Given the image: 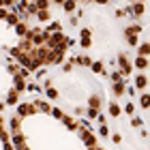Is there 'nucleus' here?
I'll list each match as a JSON object with an SVG mask.
<instances>
[{
  "label": "nucleus",
  "mask_w": 150,
  "mask_h": 150,
  "mask_svg": "<svg viewBox=\"0 0 150 150\" xmlns=\"http://www.w3.org/2000/svg\"><path fill=\"white\" fill-rule=\"evenodd\" d=\"M133 69H135V67H133L131 60H129V56H127L125 52H120V54H118V71L125 75V79L133 75Z\"/></svg>",
  "instance_id": "nucleus-1"
},
{
  "label": "nucleus",
  "mask_w": 150,
  "mask_h": 150,
  "mask_svg": "<svg viewBox=\"0 0 150 150\" xmlns=\"http://www.w3.org/2000/svg\"><path fill=\"white\" fill-rule=\"evenodd\" d=\"M39 110H37V105L35 103H19L17 105V110H15V114L19 116V118H28V116H35Z\"/></svg>",
  "instance_id": "nucleus-2"
},
{
  "label": "nucleus",
  "mask_w": 150,
  "mask_h": 150,
  "mask_svg": "<svg viewBox=\"0 0 150 150\" xmlns=\"http://www.w3.org/2000/svg\"><path fill=\"white\" fill-rule=\"evenodd\" d=\"M79 47L81 50H90L92 47V30L90 28H81L79 30Z\"/></svg>",
  "instance_id": "nucleus-3"
},
{
  "label": "nucleus",
  "mask_w": 150,
  "mask_h": 150,
  "mask_svg": "<svg viewBox=\"0 0 150 150\" xmlns=\"http://www.w3.org/2000/svg\"><path fill=\"white\" fill-rule=\"evenodd\" d=\"M125 11L129 13V15L142 17V15H144V13H146V4H144V2H131V4H129V6H127Z\"/></svg>",
  "instance_id": "nucleus-4"
},
{
  "label": "nucleus",
  "mask_w": 150,
  "mask_h": 150,
  "mask_svg": "<svg viewBox=\"0 0 150 150\" xmlns=\"http://www.w3.org/2000/svg\"><path fill=\"white\" fill-rule=\"evenodd\" d=\"M71 62L73 64H79V67H88V69H90V67L94 64V60L88 56V54H79V56H73L71 58Z\"/></svg>",
  "instance_id": "nucleus-5"
},
{
  "label": "nucleus",
  "mask_w": 150,
  "mask_h": 150,
  "mask_svg": "<svg viewBox=\"0 0 150 150\" xmlns=\"http://www.w3.org/2000/svg\"><path fill=\"white\" fill-rule=\"evenodd\" d=\"M88 107L101 112V107H103V94H90L88 97Z\"/></svg>",
  "instance_id": "nucleus-6"
},
{
  "label": "nucleus",
  "mask_w": 150,
  "mask_h": 150,
  "mask_svg": "<svg viewBox=\"0 0 150 150\" xmlns=\"http://www.w3.org/2000/svg\"><path fill=\"white\" fill-rule=\"evenodd\" d=\"M133 86L137 88V90H142V92H144V90H146V86H148V75H144V73H137V75L133 77Z\"/></svg>",
  "instance_id": "nucleus-7"
},
{
  "label": "nucleus",
  "mask_w": 150,
  "mask_h": 150,
  "mask_svg": "<svg viewBox=\"0 0 150 150\" xmlns=\"http://www.w3.org/2000/svg\"><path fill=\"white\" fill-rule=\"evenodd\" d=\"M19 94H22L19 90L11 88V90L6 92V97H4V103H6V105H17V103H19Z\"/></svg>",
  "instance_id": "nucleus-8"
},
{
  "label": "nucleus",
  "mask_w": 150,
  "mask_h": 150,
  "mask_svg": "<svg viewBox=\"0 0 150 150\" xmlns=\"http://www.w3.org/2000/svg\"><path fill=\"white\" fill-rule=\"evenodd\" d=\"M127 88L129 86L125 84V81H116V84H112V94L118 99V97H122V94H127Z\"/></svg>",
  "instance_id": "nucleus-9"
},
{
  "label": "nucleus",
  "mask_w": 150,
  "mask_h": 150,
  "mask_svg": "<svg viewBox=\"0 0 150 150\" xmlns=\"http://www.w3.org/2000/svg\"><path fill=\"white\" fill-rule=\"evenodd\" d=\"M13 30H15V35L19 39H26V37H28V32H30V26H28V22H19Z\"/></svg>",
  "instance_id": "nucleus-10"
},
{
  "label": "nucleus",
  "mask_w": 150,
  "mask_h": 150,
  "mask_svg": "<svg viewBox=\"0 0 150 150\" xmlns=\"http://www.w3.org/2000/svg\"><path fill=\"white\" fill-rule=\"evenodd\" d=\"M32 103H35V105H37V110H39V112H43V114H52V110H54V107L50 105V101H43V99H35Z\"/></svg>",
  "instance_id": "nucleus-11"
},
{
  "label": "nucleus",
  "mask_w": 150,
  "mask_h": 150,
  "mask_svg": "<svg viewBox=\"0 0 150 150\" xmlns=\"http://www.w3.org/2000/svg\"><path fill=\"white\" fill-rule=\"evenodd\" d=\"M133 67L137 71H146L148 67H150V60L148 58H144V56H135V60H133Z\"/></svg>",
  "instance_id": "nucleus-12"
},
{
  "label": "nucleus",
  "mask_w": 150,
  "mask_h": 150,
  "mask_svg": "<svg viewBox=\"0 0 150 150\" xmlns=\"http://www.w3.org/2000/svg\"><path fill=\"white\" fill-rule=\"evenodd\" d=\"M13 88L19 90V92H26L28 90V84H26V79L22 77V75H15V77H13Z\"/></svg>",
  "instance_id": "nucleus-13"
},
{
  "label": "nucleus",
  "mask_w": 150,
  "mask_h": 150,
  "mask_svg": "<svg viewBox=\"0 0 150 150\" xmlns=\"http://www.w3.org/2000/svg\"><path fill=\"white\" fill-rule=\"evenodd\" d=\"M64 54L67 52H62V50H52V64H60L62 67L64 64Z\"/></svg>",
  "instance_id": "nucleus-14"
},
{
  "label": "nucleus",
  "mask_w": 150,
  "mask_h": 150,
  "mask_svg": "<svg viewBox=\"0 0 150 150\" xmlns=\"http://www.w3.org/2000/svg\"><path fill=\"white\" fill-rule=\"evenodd\" d=\"M107 112H110V116H114V118H118V116L125 112V107H120V103H116V101H112L110 105H107Z\"/></svg>",
  "instance_id": "nucleus-15"
},
{
  "label": "nucleus",
  "mask_w": 150,
  "mask_h": 150,
  "mask_svg": "<svg viewBox=\"0 0 150 150\" xmlns=\"http://www.w3.org/2000/svg\"><path fill=\"white\" fill-rule=\"evenodd\" d=\"M19 22H22V17H19V13H17V11H11L4 24H6V26H13V28H15V26H17Z\"/></svg>",
  "instance_id": "nucleus-16"
},
{
  "label": "nucleus",
  "mask_w": 150,
  "mask_h": 150,
  "mask_svg": "<svg viewBox=\"0 0 150 150\" xmlns=\"http://www.w3.org/2000/svg\"><path fill=\"white\" fill-rule=\"evenodd\" d=\"M90 71H92V73H97V75H103V77L107 75V71H105V64L101 62V60H94V64L90 67Z\"/></svg>",
  "instance_id": "nucleus-17"
},
{
  "label": "nucleus",
  "mask_w": 150,
  "mask_h": 150,
  "mask_svg": "<svg viewBox=\"0 0 150 150\" xmlns=\"http://www.w3.org/2000/svg\"><path fill=\"white\" fill-rule=\"evenodd\" d=\"M11 133L13 135L22 133V118H19V116H13V118H11Z\"/></svg>",
  "instance_id": "nucleus-18"
},
{
  "label": "nucleus",
  "mask_w": 150,
  "mask_h": 150,
  "mask_svg": "<svg viewBox=\"0 0 150 150\" xmlns=\"http://www.w3.org/2000/svg\"><path fill=\"white\" fill-rule=\"evenodd\" d=\"M142 30H144V28H142V24H131V26H127V28H125V32H122V35H137L139 37V32Z\"/></svg>",
  "instance_id": "nucleus-19"
},
{
  "label": "nucleus",
  "mask_w": 150,
  "mask_h": 150,
  "mask_svg": "<svg viewBox=\"0 0 150 150\" xmlns=\"http://www.w3.org/2000/svg\"><path fill=\"white\" fill-rule=\"evenodd\" d=\"M137 56H144V58L150 56V43H148V41H142V43H139V47H137Z\"/></svg>",
  "instance_id": "nucleus-20"
},
{
  "label": "nucleus",
  "mask_w": 150,
  "mask_h": 150,
  "mask_svg": "<svg viewBox=\"0 0 150 150\" xmlns=\"http://www.w3.org/2000/svg\"><path fill=\"white\" fill-rule=\"evenodd\" d=\"M50 17H52V9H41L37 13V19L41 24H45V22H50Z\"/></svg>",
  "instance_id": "nucleus-21"
},
{
  "label": "nucleus",
  "mask_w": 150,
  "mask_h": 150,
  "mask_svg": "<svg viewBox=\"0 0 150 150\" xmlns=\"http://www.w3.org/2000/svg\"><path fill=\"white\" fill-rule=\"evenodd\" d=\"M139 107L142 110H150V92H142L139 94Z\"/></svg>",
  "instance_id": "nucleus-22"
},
{
  "label": "nucleus",
  "mask_w": 150,
  "mask_h": 150,
  "mask_svg": "<svg viewBox=\"0 0 150 150\" xmlns=\"http://www.w3.org/2000/svg\"><path fill=\"white\" fill-rule=\"evenodd\" d=\"M62 122H64V127L69 129V131H79V125L71 118V116H64V120H62Z\"/></svg>",
  "instance_id": "nucleus-23"
},
{
  "label": "nucleus",
  "mask_w": 150,
  "mask_h": 150,
  "mask_svg": "<svg viewBox=\"0 0 150 150\" xmlns=\"http://www.w3.org/2000/svg\"><path fill=\"white\" fill-rule=\"evenodd\" d=\"M75 9H77V2H73V0H69V2H62V11L67 13V15H73Z\"/></svg>",
  "instance_id": "nucleus-24"
},
{
  "label": "nucleus",
  "mask_w": 150,
  "mask_h": 150,
  "mask_svg": "<svg viewBox=\"0 0 150 150\" xmlns=\"http://www.w3.org/2000/svg\"><path fill=\"white\" fill-rule=\"evenodd\" d=\"M125 41H127V45H131V47H139V43H142L137 35H127Z\"/></svg>",
  "instance_id": "nucleus-25"
},
{
  "label": "nucleus",
  "mask_w": 150,
  "mask_h": 150,
  "mask_svg": "<svg viewBox=\"0 0 150 150\" xmlns=\"http://www.w3.org/2000/svg\"><path fill=\"white\" fill-rule=\"evenodd\" d=\"M58 97H60V94H58V90H56L54 86H52V88H47V90H45V99H47V101H56Z\"/></svg>",
  "instance_id": "nucleus-26"
},
{
  "label": "nucleus",
  "mask_w": 150,
  "mask_h": 150,
  "mask_svg": "<svg viewBox=\"0 0 150 150\" xmlns=\"http://www.w3.org/2000/svg\"><path fill=\"white\" fill-rule=\"evenodd\" d=\"M13 146H15V148L26 146V137H24L22 133H15V135H13Z\"/></svg>",
  "instance_id": "nucleus-27"
},
{
  "label": "nucleus",
  "mask_w": 150,
  "mask_h": 150,
  "mask_svg": "<svg viewBox=\"0 0 150 150\" xmlns=\"http://www.w3.org/2000/svg\"><path fill=\"white\" fill-rule=\"evenodd\" d=\"M110 79H112V84H116V81H125V75H122L120 71H112L110 73Z\"/></svg>",
  "instance_id": "nucleus-28"
},
{
  "label": "nucleus",
  "mask_w": 150,
  "mask_h": 150,
  "mask_svg": "<svg viewBox=\"0 0 150 150\" xmlns=\"http://www.w3.org/2000/svg\"><path fill=\"white\" fill-rule=\"evenodd\" d=\"M86 116H88L90 120H99L101 112H99V110H90V107H86Z\"/></svg>",
  "instance_id": "nucleus-29"
},
{
  "label": "nucleus",
  "mask_w": 150,
  "mask_h": 150,
  "mask_svg": "<svg viewBox=\"0 0 150 150\" xmlns=\"http://www.w3.org/2000/svg\"><path fill=\"white\" fill-rule=\"evenodd\" d=\"M52 116H54L56 120H64V116H67V114L60 110V107H54V110H52Z\"/></svg>",
  "instance_id": "nucleus-30"
},
{
  "label": "nucleus",
  "mask_w": 150,
  "mask_h": 150,
  "mask_svg": "<svg viewBox=\"0 0 150 150\" xmlns=\"http://www.w3.org/2000/svg\"><path fill=\"white\" fill-rule=\"evenodd\" d=\"M99 135H101V137H110V127H107V125H101V127H99Z\"/></svg>",
  "instance_id": "nucleus-31"
},
{
  "label": "nucleus",
  "mask_w": 150,
  "mask_h": 150,
  "mask_svg": "<svg viewBox=\"0 0 150 150\" xmlns=\"http://www.w3.org/2000/svg\"><path fill=\"white\" fill-rule=\"evenodd\" d=\"M125 114H129L133 118V116H135V103H127L125 105Z\"/></svg>",
  "instance_id": "nucleus-32"
},
{
  "label": "nucleus",
  "mask_w": 150,
  "mask_h": 150,
  "mask_svg": "<svg viewBox=\"0 0 150 150\" xmlns=\"http://www.w3.org/2000/svg\"><path fill=\"white\" fill-rule=\"evenodd\" d=\"M28 92H43L45 94V90L41 86H37V84H28Z\"/></svg>",
  "instance_id": "nucleus-33"
},
{
  "label": "nucleus",
  "mask_w": 150,
  "mask_h": 150,
  "mask_svg": "<svg viewBox=\"0 0 150 150\" xmlns=\"http://www.w3.org/2000/svg\"><path fill=\"white\" fill-rule=\"evenodd\" d=\"M131 127H133V129H139V127H142V118L133 116V118H131Z\"/></svg>",
  "instance_id": "nucleus-34"
},
{
  "label": "nucleus",
  "mask_w": 150,
  "mask_h": 150,
  "mask_svg": "<svg viewBox=\"0 0 150 150\" xmlns=\"http://www.w3.org/2000/svg\"><path fill=\"white\" fill-rule=\"evenodd\" d=\"M112 142H114V144H122V135L120 133H114L112 135Z\"/></svg>",
  "instance_id": "nucleus-35"
},
{
  "label": "nucleus",
  "mask_w": 150,
  "mask_h": 150,
  "mask_svg": "<svg viewBox=\"0 0 150 150\" xmlns=\"http://www.w3.org/2000/svg\"><path fill=\"white\" fill-rule=\"evenodd\" d=\"M73 67H75L73 62H64V64H62V71H64V73H69V71H73Z\"/></svg>",
  "instance_id": "nucleus-36"
},
{
  "label": "nucleus",
  "mask_w": 150,
  "mask_h": 150,
  "mask_svg": "<svg viewBox=\"0 0 150 150\" xmlns=\"http://www.w3.org/2000/svg\"><path fill=\"white\" fill-rule=\"evenodd\" d=\"M135 90H137L135 86H129V88H127V94H129V97H135Z\"/></svg>",
  "instance_id": "nucleus-37"
},
{
  "label": "nucleus",
  "mask_w": 150,
  "mask_h": 150,
  "mask_svg": "<svg viewBox=\"0 0 150 150\" xmlns=\"http://www.w3.org/2000/svg\"><path fill=\"white\" fill-rule=\"evenodd\" d=\"M2 150H17V148L13 146V142H9V144H2Z\"/></svg>",
  "instance_id": "nucleus-38"
},
{
  "label": "nucleus",
  "mask_w": 150,
  "mask_h": 150,
  "mask_svg": "<svg viewBox=\"0 0 150 150\" xmlns=\"http://www.w3.org/2000/svg\"><path fill=\"white\" fill-rule=\"evenodd\" d=\"M127 15V11H122V9H116V17H125Z\"/></svg>",
  "instance_id": "nucleus-39"
},
{
  "label": "nucleus",
  "mask_w": 150,
  "mask_h": 150,
  "mask_svg": "<svg viewBox=\"0 0 150 150\" xmlns=\"http://www.w3.org/2000/svg\"><path fill=\"white\" fill-rule=\"evenodd\" d=\"M105 122H107V116L101 114V116H99V125H105Z\"/></svg>",
  "instance_id": "nucleus-40"
},
{
  "label": "nucleus",
  "mask_w": 150,
  "mask_h": 150,
  "mask_svg": "<svg viewBox=\"0 0 150 150\" xmlns=\"http://www.w3.org/2000/svg\"><path fill=\"white\" fill-rule=\"evenodd\" d=\"M81 114H86L84 107H75V116H81Z\"/></svg>",
  "instance_id": "nucleus-41"
},
{
  "label": "nucleus",
  "mask_w": 150,
  "mask_h": 150,
  "mask_svg": "<svg viewBox=\"0 0 150 150\" xmlns=\"http://www.w3.org/2000/svg\"><path fill=\"white\" fill-rule=\"evenodd\" d=\"M17 150H32V148H28V146H19Z\"/></svg>",
  "instance_id": "nucleus-42"
},
{
  "label": "nucleus",
  "mask_w": 150,
  "mask_h": 150,
  "mask_svg": "<svg viewBox=\"0 0 150 150\" xmlns=\"http://www.w3.org/2000/svg\"><path fill=\"white\" fill-rule=\"evenodd\" d=\"M97 150H103V148H97Z\"/></svg>",
  "instance_id": "nucleus-43"
}]
</instances>
